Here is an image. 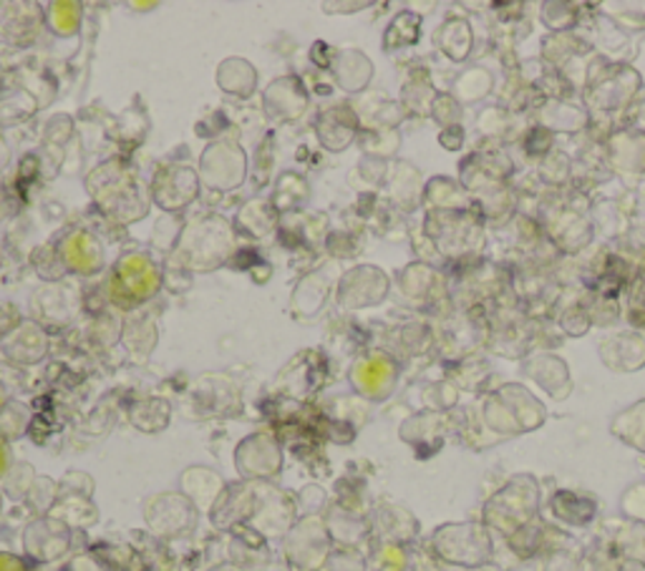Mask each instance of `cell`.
<instances>
[{
	"instance_id": "obj_57",
	"label": "cell",
	"mask_w": 645,
	"mask_h": 571,
	"mask_svg": "<svg viewBox=\"0 0 645 571\" xmlns=\"http://www.w3.org/2000/svg\"><path fill=\"white\" fill-rule=\"evenodd\" d=\"M127 8H129V11H135V13H145V11L149 13V11H157L159 3H155V0H151V3H139V0H135V3H129Z\"/></svg>"
},
{
	"instance_id": "obj_44",
	"label": "cell",
	"mask_w": 645,
	"mask_h": 571,
	"mask_svg": "<svg viewBox=\"0 0 645 571\" xmlns=\"http://www.w3.org/2000/svg\"><path fill=\"white\" fill-rule=\"evenodd\" d=\"M272 167H275V134L272 131H268V134L258 141V147H255V151H252L250 179L255 182V187L270 184Z\"/></svg>"
},
{
	"instance_id": "obj_37",
	"label": "cell",
	"mask_w": 645,
	"mask_h": 571,
	"mask_svg": "<svg viewBox=\"0 0 645 571\" xmlns=\"http://www.w3.org/2000/svg\"><path fill=\"white\" fill-rule=\"evenodd\" d=\"M41 109H43L41 101H38L31 91L13 86V89L0 99V131L21 127V123L33 119Z\"/></svg>"
},
{
	"instance_id": "obj_27",
	"label": "cell",
	"mask_w": 645,
	"mask_h": 571,
	"mask_svg": "<svg viewBox=\"0 0 645 571\" xmlns=\"http://www.w3.org/2000/svg\"><path fill=\"white\" fill-rule=\"evenodd\" d=\"M227 481L220 475V471L210 469V465H187V469L179 473L177 491L185 493V497L195 503L199 513H210L215 501L220 499V493L225 491Z\"/></svg>"
},
{
	"instance_id": "obj_41",
	"label": "cell",
	"mask_w": 645,
	"mask_h": 571,
	"mask_svg": "<svg viewBox=\"0 0 645 571\" xmlns=\"http://www.w3.org/2000/svg\"><path fill=\"white\" fill-rule=\"evenodd\" d=\"M404 521L406 523L411 521V517L404 509H398V507H378L376 513H374V519L368 521V523H371V529L378 531V537H381V541H391V544H398V541L409 539V534H411V529H406Z\"/></svg>"
},
{
	"instance_id": "obj_59",
	"label": "cell",
	"mask_w": 645,
	"mask_h": 571,
	"mask_svg": "<svg viewBox=\"0 0 645 571\" xmlns=\"http://www.w3.org/2000/svg\"><path fill=\"white\" fill-rule=\"evenodd\" d=\"M6 403H8V390L3 383H0V408H3Z\"/></svg>"
},
{
	"instance_id": "obj_19",
	"label": "cell",
	"mask_w": 645,
	"mask_h": 571,
	"mask_svg": "<svg viewBox=\"0 0 645 571\" xmlns=\"http://www.w3.org/2000/svg\"><path fill=\"white\" fill-rule=\"evenodd\" d=\"M255 509H258V487H255V481L237 479L227 483L212 511L207 513V519L220 534H230L237 527H248L255 517Z\"/></svg>"
},
{
	"instance_id": "obj_2",
	"label": "cell",
	"mask_w": 645,
	"mask_h": 571,
	"mask_svg": "<svg viewBox=\"0 0 645 571\" xmlns=\"http://www.w3.org/2000/svg\"><path fill=\"white\" fill-rule=\"evenodd\" d=\"M237 252V232L232 219L217 212H199L187 219L177 232L167 260L189 274H212L230 268Z\"/></svg>"
},
{
	"instance_id": "obj_47",
	"label": "cell",
	"mask_w": 645,
	"mask_h": 571,
	"mask_svg": "<svg viewBox=\"0 0 645 571\" xmlns=\"http://www.w3.org/2000/svg\"><path fill=\"white\" fill-rule=\"evenodd\" d=\"M368 569L371 571H404L406 569V554L398 544L391 541H381L374 549L371 559H368Z\"/></svg>"
},
{
	"instance_id": "obj_4",
	"label": "cell",
	"mask_w": 645,
	"mask_h": 571,
	"mask_svg": "<svg viewBox=\"0 0 645 571\" xmlns=\"http://www.w3.org/2000/svg\"><path fill=\"white\" fill-rule=\"evenodd\" d=\"M182 413L189 421H227L245 413L242 388L227 373H202L182 393Z\"/></svg>"
},
{
	"instance_id": "obj_36",
	"label": "cell",
	"mask_w": 645,
	"mask_h": 571,
	"mask_svg": "<svg viewBox=\"0 0 645 571\" xmlns=\"http://www.w3.org/2000/svg\"><path fill=\"white\" fill-rule=\"evenodd\" d=\"M49 517L63 521L73 531H89L99 523V507L87 497H59Z\"/></svg>"
},
{
	"instance_id": "obj_3",
	"label": "cell",
	"mask_w": 645,
	"mask_h": 571,
	"mask_svg": "<svg viewBox=\"0 0 645 571\" xmlns=\"http://www.w3.org/2000/svg\"><path fill=\"white\" fill-rule=\"evenodd\" d=\"M107 302L121 315L147 308L165 288V270L155 254L147 250H127L117 257L101 282Z\"/></svg>"
},
{
	"instance_id": "obj_26",
	"label": "cell",
	"mask_w": 645,
	"mask_h": 571,
	"mask_svg": "<svg viewBox=\"0 0 645 571\" xmlns=\"http://www.w3.org/2000/svg\"><path fill=\"white\" fill-rule=\"evenodd\" d=\"M119 345L127 350L129 358L145 363L159 345V318L155 312L149 308H141L125 315V328H121Z\"/></svg>"
},
{
	"instance_id": "obj_56",
	"label": "cell",
	"mask_w": 645,
	"mask_h": 571,
	"mask_svg": "<svg viewBox=\"0 0 645 571\" xmlns=\"http://www.w3.org/2000/svg\"><path fill=\"white\" fill-rule=\"evenodd\" d=\"M13 453H11V443H6L3 438H0V481L6 479V473L11 471V465H13Z\"/></svg>"
},
{
	"instance_id": "obj_33",
	"label": "cell",
	"mask_w": 645,
	"mask_h": 571,
	"mask_svg": "<svg viewBox=\"0 0 645 571\" xmlns=\"http://www.w3.org/2000/svg\"><path fill=\"white\" fill-rule=\"evenodd\" d=\"M374 66L366 59L364 53L356 49H346L338 51L334 66H330V76L338 89H344L346 93H358L366 89V83L371 81Z\"/></svg>"
},
{
	"instance_id": "obj_62",
	"label": "cell",
	"mask_w": 645,
	"mask_h": 571,
	"mask_svg": "<svg viewBox=\"0 0 645 571\" xmlns=\"http://www.w3.org/2000/svg\"><path fill=\"white\" fill-rule=\"evenodd\" d=\"M31 571H43V569H31Z\"/></svg>"
},
{
	"instance_id": "obj_14",
	"label": "cell",
	"mask_w": 645,
	"mask_h": 571,
	"mask_svg": "<svg viewBox=\"0 0 645 571\" xmlns=\"http://www.w3.org/2000/svg\"><path fill=\"white\" fill-rule=\"evenodd\" d=\"M262 113L272 127L298 123L310 111V89L296 73L272 79L262 91Z\"/></svg>"
},
{
	"instance_id": "obj_60",
	"label": "cell",
	"mask_w": 645,
	"mask_h": 571,
	"mask_svg": "<svg viewBox=\"0 0 645 571\" xmlns=\"http://www.w3.org/2000/svg\"><path fill=\"white\" fill-rule=\"evenodd\" d=\"M3 260H6V244L0 240V268H3Z\"/></svg>"
},
{
	"instance_id": "obj_58",
	"label": "cell",
	"mask_w": 645,
	"mask_h": 571,
	"mask_svg": "<svg viewBox=\"0 0 645 571\" xmlns=\"http://www.w3.org/2000/svg\"><path fill=\"white\" fill-rule=\"evenodd\" d=\"M207 571H250V569L237 567V564H232V561H217V564H212Z\"/></svg>"
},
{
	"instance_id": "obj_43",
	"label": "cell",
	"mask_w": 645,
	"mask_h": 571,
	"mask_svg": "<svg viewBox=\"0 0 645 571\" xmlns=\"http://www.w3.org/2000/svg\"><path fill=\"white\" fill-rule=\"evenodd\" d=\"M38 479L33 465L26 463V461H16L11 465V471L6 473V479L0 481V491H3L6 499L11 501H23L28 497V491H31L33 481Z\"/></svg>"
},
{
	"instance_id": "obj_13",
	"label": "cell",
	"mask_w": 645,
	"mask_h": 571,
	"mask_svg": "<svg viewBox=\"0 0 645 571\" xmlns=\"http://www.w3.org/2000/svg\"><path fill=\"white\" fill-rule=\"evenodd\" d=\"M255 487H258V509H255V517L248 527L260 531L268 541H282V537L292 529V523L300 519L296 493L275 487L272 481H255Z\"/></svg>"
},
{
	"instance_id": "obj_30",
	"label": "cell",
	"mask_w": 645,
	"mask_h": 571,
	"mask_svg": "<svg viewBox=\"0 0 645 571\" xmlns=\"http://www.w3.org/2000/svg\"><path fill=\"white\" fill-rule=\"evenodd\" d=\"M322 521H326V529L336 547H358L371 529V523L360 517V511L340 507L336 501L328 503Z\"/></svg>"
},
{
	"instance_id": "obj_29",
	"label": "cell",
	"mask_w": 645,
	"mask_h": 571,
	"mask_svg": "<svg viewBox=\"0 0 645 571\" xmlns=\"http://www.w3.org/2000/svg\"><path fill=\"white\" fill-rule=\"evenodd\" d=\"M151 131V119L145 109V103L137 101L135 107H129L111 121L109 137L117 144L121 157H131L135 151L145 144Z\"/></svg>"
},
{
	"instance_id": "obj_39",
	"label": "cell",
	"mask_w": 645,
	"mask_h": 571,
	"mask_svg": "<svg viewBox=\"0 0 645 571\" xmlns=\"http://www.w3.org/2000/svg\"><path fill=\"white\" fill-rule=\"evenodd\" d=\"M33 411L31 405L18 401V398H8V403L0 408V438L6 443H16L21 441L23 435H28L33 423Z\"/></svg>"
},
{
	"instance_id": "obj_28",
	"label": "cell",
	"mask_w": 645,
	"mask_h": 571,
	"mask_svg": "<svg viewBox=\"0 0 645 571\" xmlns=\"http://www.w3.org/2000/svg\"><path fill=\"white\" fill-rule=\"evenodd\" d=\"M215 83L225 97L248 101L258 93L260 73L255 69L252 61L242 59V56H227L215 69Z\"/></svg>"
},
{
	"instance_id": "obj_54",
	"label": "cell",
	"mask_w": 645,
	"mask_h": 571,
	"mask_svg": "<svg viewBox=\"0 0 645 571\" xmlns=\"http://www.w3.org/2000/svg\"><path fill=\"white\" fill-rule=\"evenodd\" d=\"M366 3H320V11H326L328 16H346V13H356V11H364Z\"/></svg>"
},
{
	"instance_id": "obj_52",
	"label": "cell",
	"mask_w": 645,
	"mask_h": 571,
	"mask_svg": "<svg viewBox=\"0 0 645 571\" xmlns=\"http://www.w3.org/2000/svg\"><path fill=\"white\" fill-rule=\"evenodd\" d=\"M336 56H338V51L330 49L326 41H316V43L310 46V61L320 71H330V66H334Z\"/></svg>"
},
{
	"instance_id": "obj_31",
	"label": "cell",
	"mask_w": 645,
	"mask_h": 571,
	"mask_svg": "<svg viewBox=\"0 0 645 571\" xmlns=\"http://www.w3.org/2000/svg\"><path fill=\"white\" fill-rule=\"evenodd\" d=\"M268 197H270L272 207L278 209V214L286 217V214L306 212V207L312 197V189H310V182H308L306 174L288 169V171H282V174H278V179H275L272 194H268Z\"/></svg>"
},
{
	"instance_id": "obj_7",
	"label": "cell",
	"mask_w": 645,
	"mask_h": 571,
	"mask_svg": "<svg viewBox=\"0 0 645 571\" xmlns=\"http://www.w3.org/2000/svg\"><path fill=\"white\" fill-rule=\"evenodd\" d=\"M145 513V527L155 539L172 544V541L192 537L199 527L202 513L179 491H159L149 497L141 507Z\"/></svg>"
},
{
	"instance_id": "obj_6",
	"label": "cell",
	"mask_w": 645,
	"mask_h": 571,
	"mask_svg": "<svg viewBox=\"0 0 645 571\" xmlns=\"http://www.w3.org/2000/svg\"><path fill=\"white\" fill-rule=\"evenodd\" d=\"M330 380V360L320 348H302L272 380V395L298 405H312Z\"/></svg>"
},
{
	"instance_id": "obj_42",
	"label": "cell",
	"mask_w": 645,
	"mask_h": 571,
	"mask_svg": "<svg viewBox=\"0 0 645 571\" xmlns=\"http://www.w3.org/2000/svg\"><path fill=\"white\" fill-rule=\"evenodd\" d=\"M59 501V481H53L51 475H38L33 481L31 491L23 499V507L31 511V517H49V511Z\"/></svg>"
},
{
	"instance_id": "obj_12",
	"label": "cell",
	"mask_w": 645,
	"mask_h": 571,
	"mask_svg": "<svg viewBox=\"0 0 645 571\" xmlns=\"http://www.w3.org/2000/svg\"><path fill=\"white\" fill-rule=\"evenodd\" d=\"M56 247H59L66 272L76 274V278H99L107 270V244L97 230L71 227L56 237Z\"/></svg>"
},
{
	"instance_id": "obj_34",
	"label": "cell",
	"mask_w": 645,
	"mask_h": 571,
	"mask_svg": "<svg viewBox=\"0 0 645 571\" xmlns=\"http://www.w3.org/2000/svg\"><path fill=\"white\" fill-rule=\"evenodd\" d=\"M121 328H125V315L119 310H103L97 315H87L83 320V340L97 350H111L121 342Z\"/></svg>"
},
{
	"instance_id": "obj_35",
	"label": "cell",
	"mask_w": 645,
	"mask_h": 571,
	"mask_svg": "<svg viewBox=\"0 0 645 571\" xmlns=\"http://www.w3.org/2000/svg\"><path fill=\"white\" fill-rule=\"evenodd\" d=\"M46 31L56 38H76L83 26V3L79 0H51L43 3Z\"/></svg>"
},
{
	"instance_id": "obj_1",
	"label": "cell",
	"mask_w": 645,
	"mask_h": 571,
	"mask_svg": "<svg viewBox=\"0 0 645 571\" xmlns=\"http://www.w3.org/2000/svg\"><path fill=\"white\" fill-rule=\"evenodd\" d=\"M83 189L91 199L93 212L125 230L147 219L151 212V189L129 157L113 154L101 159L83 177Z\"/></svg>"
},
{
	"instance_id": "obj_46",
	"label": "cell",
	"mask_w": 645,
	"mask_h": 571,
	"mask_svg": "<svg viewBox=\"0 0 645 571\" xmlns=\"http://www.w3.org/2000/svg\"><path fill=\"white\" fill-rule=\"evenodd\" d=\"M296 503H298L300 517H322L330 503V497L320 483H308V487H302L296 493Z\"/></svg>"
},
{
	"instance_id": "obj_11",
	"label": "cell",
	"mask_w": 645,
	"mask_h": 571,
	"mask_svg": "<svg viewBox=\"0 0 645 571\" xmlns=\"http://www.w3.org/2000/svg\"><path fill=\"white\" fill-rule=\"evenodd\" d=\"M83 294L71 282L41 284L31 298V318L49 332H63L81 320Z\"/></svg>"
},
{
	"instance_id": "obj_23",
	"label": "cell",
	"mask_w": 645,
	"mask_h": 571,
	"mask_svg": "<svg viewBox=\"0 0 645 571\" xmlns=\"http://www.w3.org/2000/svg\"><path fill=\"white\" fill-rule=\"evenodd\" d=\"M312 134H316L320 149L330 151V154H340V151H346L358 137L356 111L346 107V103L318 111L316 121H312Z\"/></svg>"
},
{
	"instance_id": "obj_15",
	"label": "cell",
	"mask_w": 645,
	"mask_h": 571,
	"mask_svg": "<svg viewBox=\"0 0 645 571\" xmlns=\"http://www.w3.org/2000/svg\"><path fill=\"white\" fill-rule=\"evenodd\" d=\"M340 274L344 272H338L336 260L320 262L312 270L302 272L298 282L292 284V292H290L292 315H296L298 320H316L322 312V308L328 304L330 294L336 292Z\"/></svg>"
},
{
	"instance_id": "obj_49",
	"label": "cell",
	"mask_w": 645,
	"mask_h": 571,
	"mask_svg": "<svg viewBox=\"0 0 645 571\" xmlns=\"http://www.w3.org/2000/svg\"><path fill=\"white\" fill-rule=\"evenodd\" d=\"M326 571H368V561L356 547H334Z\"/></svg>"
},
{
	"instance_id": "obj_5",
	"label": "cell",
	"mask_w": 645,
	"mask_h": 571,
	"mask_svg": "<svg viewBox=\"0 0 645 571\" xmlns=\"http://www.w3.org/2000/svg\"><path fill=\"white\" fill-rule=\"evenodd\" d=\"M199 182L202 189L215 194L237 192L248 184L250 179V157L245 151L240 137H220L212 139L199 154Z\"/></svg>"
},
{
	"instance_id": "obj_38",
	"label": "cell",
	"mask_w": 645,
	"mask_h": 571,
	"mask_svg": "<svg viewBox=\"0 0 645 571\" xmlns=\"http://www.w3.org/2000/svg\"><path fill=\"white\" fill-rule=\"evenodd\" d=\"M89 554L99 561L101 569H109V571H145L147 569L139 549L131 544H109V541H103V544L93 547Z\"/></svg>"
},
{
	"instance_id": "obj_20",
	"label": "cell",
	"mask_w": 645,
	"mask_h": 571,
	"mask_svg": "<svg viewBox=\"0 0 645 571\" xmlns=\"http://www.w3.org/2000/svg\"><path fill=\"white\" fill-rule=\"evenodd\" d=\"M330 219L326 212H296L280 217L278 240L290 252L326 250Z\"/></svg>"
},
{
	"instance_id": "obj_48",
	"label": "cell",
	"mask_w": 645,
	"mask_h": 571,
	"mask_svg": "<svg viewBox=\"0 0 645 571\" xmlns=\"http://www.w3.org/2000/svg\"><path fill=\"white\" fill-rule=\"evenodd\" d=\"M97 481L87 471H66L59 479V497H87L93 499Z\"/></svg>"
},
{
	"instance_id": "obj_17",
	"label": "cell",
	"mask_w": 645,
	"mask_h": 571,
	"mask_svg": "<svg viewBox=\"0 0 645 571\" xmlns=\"http://www.w3.org/2000/svg\"><path fill=\"white\" fill-rule=\"evenodd\" d=\"M51 355V332L33 318H23L21 325L0 340V358L13 368L43 365Z\"/></svg>"
},
{
	"instance_id": "obj_10",
	"label": "cell",
	"mask_w": 645,
	"mask_h": 571,
	"mask_svg": "<svg viewBox=\"0 0 645 571\" xmlns=\"http://www.w3.org/2000/svg\"><path fill=\"white\" fill-rule=\"evenodd\" d=\"M151 202L157 209L167 214H179L197 202L199 192H202V182H199V171L192 164H182V161H169L161 164L155 174H151Z\"/></svg>"
},
{
	"instance_id": "obj_53",
	"label": "cell",
	"mask_w": 645,
	"mask_h": 571,
	"mask_svg": "<svg viewBox=\"0 0 645 571\" xmlns=\"http://www.w3.org/2000/svg\"><path fill=\"white\" fill-rule=\"evenodd\" d=\"M0 571H31V561L13 551H0Z\"/></svg>"
},
{
	"instance_id": "obj_25",
	"label": "cell",
	"mask_w": 645,
	"mask_h": 571,
	"mask_svg": "<svg viewBox=\"0 0 645 571\" xmlns=\"http://www.w3.org/2000/svg\"><path fill=\"white\" fill-rule=\"evenodd\" d=\"M225 537H227L225 561H232V564L245 567L250 571H258L272 564L270 541L265 539L260 531H255L252 527H237Z\"/></svg>"
},
{
	"instance_id": "obj_45",
	"label": "cell",
	"mask_w": 645,
	"mask_h": 571,
	"mask_svg": "<svg viewBox=\"0 0 645 571\" xmlns=\"http://www.w3.org/2000/svg\"><path fill=\"white\" fill-rule=\"evenodd\" d=\"M76 137V121L69 113H56L43 127V144L66 149Z\"/></svg>"
},
{
	"instance_id": "obj_16",
	"label": "cell",
	"mask_w": 645,
	"mask_h": 571,
	"mask_svg": "<svg viewBox=\"0 0 645 571\" xmlns=\"http://www.w3.org/2000/svg\"><path fill=\"white\" fill-rule=\"evenodd\" d=\"M76 531L53 517H36L23 527V557L33 564H53L73 549Z\"/></svg>"
},
{
	"instance_id": "obj_22",
	"label": "cell",
	"mask_w": 645,
	"mask_h": 571,
	"mask_svg": "<svg viewBox=\"0 0 645 571\" xmlns=\"http://www.w3.org/2000/svg\"><path fill=\"white\" fill-rule=\"evenodd\" d=\"M348 380L356 393L366 401H384L396 383V368L381 353L358 358L348 370Z\"/></svg>"
},
{
	"instance_id": "obj_51",
	"label": "cell",
	"mask_w": 645,
	"mask_h": 571,
	"mask_svg": "<svg viewBox=\"0 0 645 571\" xmlns=\"http://www.w3.org/2000/svg\"><path fill=\"white\" fill-rule=\"evenodd\" d=\"M26 315H21V310H18V304L8 302V300H0V340H3L8 332L16 330L21 325Z\"/></svg>"
},
{
	"instance_id": "obj_9",
	"label": "cell",
	"mask_w": 645,
	"mask_h": 571,
	"mask_svg": "<svg viewBox=\"0 0 645 571\" xmlns=\"http://www.w3.org/2000/svg\"><path fill=\"white\" fill-rule=\"evenodd\" d=\"M235 471L242 481H275L286 465V451L275 431H252L235 445Z\"/></svg>"
},
{
	"instance_id": "obj_8",
	"label": "cell",
	"mask_w": 645,
	"mask_h": 571,
	"mask_svg": "<svg viewBox=\"0 0 645 571\" xmlns=\"http://www.w3.org/2000/svg\"><path fill=\"white\" fill-rule=\"evenodd\" d=\"M334 547L322 517H300L280 541L288 571H326Z\"/></svg>"
},
{
	"instance_id": "obj_50",
	"label": "cell",
	"mask_w": 645,
	"mask_h": 571,
	"mask_svg": "<svg viewBox=\"0 0 645 571\" xmlns=\"http://www.w3.org/2000/svg\"><path fill=\"white\" fill-rule=\"evenodd\" d=\"M161 270H165V288L172 294H185L189 288H192L195 274H189L187 270L179 268V264L169 262L167 257H165V262H161Z\"/></svg>"
},
{
	"instance_id": "obj_61",
	"label": "cell",
	"mask_w": 645,
	"mask_h": 571,
	"mask_svg": "<svg viewBox=\"0 0 645 571\" xmlns=\"http://www.w3.org/2000/svg\"><path fill=\"white\" fill-rule=\"evenodd\" d=\"M3 501H6V497H3V491H0V517H3Z\"/></svg>"
},
{
	"instance_id": "obj_55",
	"label": "cell",
	"mask_w": 645,
	"mask_h": 571,
	"mask_svg": "<svg viewBox=\"0 0 645 571\" xmlns=\"http://www.w3.org/2000/svg\"><path fill=\"white\" fill-rule=\"evenodd\" d=\"M13 164V147H11V141H8V137L0 131V177L6 174L8 167Z\"/></svg>"
},
{
	"instance_id": "obj_24",
	"label": "cell",
	"mask_w": 645,
	"mask_h": 571,
	"mask_svg": "<svg viewBox=\"0 0 645 571\" xmlns=\"http://www.w3.org/2000/svg\"><path fill=\"white\" fill-rule=\"evenodd\" d=\"M237 237H245L250 242H265L270 237H278L280 230V214L272 207L270 197H252L245 202L232 219Z\"/></svg>"
},
{
	"instance_id": "obj_21",
	"label": "cell",
	"mask_w": 645,
	"mask_h": 571,
	"mask_svg": "<svg viewBox=\"0 0 645 571\" xmlns=\"http://www.w3.org/2000/svg\"><path fill=\"white\" fill-rule=\"evenodd\" d=\"M384 294H386L384 272L376 268H366V264L340 274L336 288V300L344 310L371 308V304L384 300Z\"/></svg>"
},
{
	"instance_id": "obj_32",
	"label": "cell",
	"mask_w": 645,
	"mask_h": 571,
	"mask_svg": "<svg viewBox=\"0 0 645 571\" xmlns=\"http://www.w3.org/2000/svg\"><path fill=\"white\" fill-rule=\"evenodd\" d=\"M127 421L131 428H137L139 433L157 435L167 431L172 423V403L161 395H145L137 398L127 405Z\"/></svg>"
},
{
	"instance_id": "obj_18",
	"label": "cell",
	"mask_w": 645,
	"mask_h": 571,
	"mask_svg": "<svg viewBox=\"0 0 645 571\" xmlns=\"http://www.w3.org/2000/svg\"><path fill=\"white\" fill-rule=\"evenodd\" d=\"M46 31L43 3L36 0H0V41L28 49Z\"/></svg>"
},
{
	"instance_id": "obj_40",
	"label": "cell",
	"mask_w": 645,
	"mask_h": 571,
	"mask_svg": "<svg viewBox=\"0 0 645 571\" xmlns=\"http://www.w3.org/2000/svg\"><path fill=\"white\" fill-rule=\"evenodd\" d=\"M31 268L38 274V278L43 280V284L63 282L66 278H69V272H66L63 262H61L59 247H56V240L53 242H41L38 247H33Z\"/></svg>"
}]
</instances>
